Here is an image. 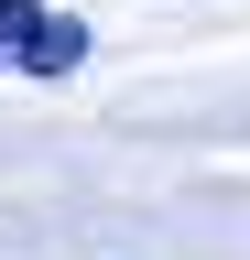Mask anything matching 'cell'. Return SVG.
<instances>
[{
	"mask_svg": "<svg viewBox=\"0 0 250 260\" xmlns=\"http://www.w3.org/2000/svg\"><path fill=\"white\" fill-rule=\"evenodd\" d=\"M87 65V22L54 0H0V76H76Z\"/></svg>",
	"mask_w": 250,
	"mask_h": 260,
	"instance_id": "obj_1",
	"label": "cell"
}]
</instances>
